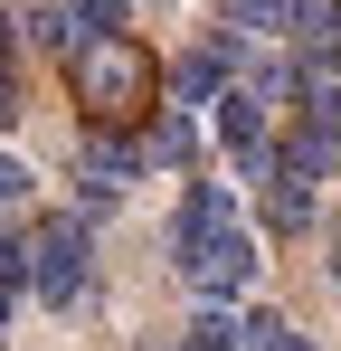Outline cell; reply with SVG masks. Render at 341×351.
Here are the masks:
<instances>
[{
	"instance_id": "6da1fadb",
	"label": "cell",
	"mask_w": 341,
	"mask_h": 351,
	"mask_svg": "<svg viewBox=\"0 0 341 351\" xmlns=\"http://www.w3.org/2000/svg\"><path fill=\"white\" fill-rule=\"evenodd\" d=\"M66 76H76V105H86V123L133 133V123H152V114H162V58H152L133 29L86 38V48L66 58Z\"/></svg>"
},
{
	"instance_id": "7a4b0ae2",
	"label": "cell",
	"mask_w": 341,
	"mask_h": 351,
	"mask_svg": "<svg viewBox=\"0 0 341 351\" xmlns=\"http://www.w3.org/2000/svg\"><path fill=\"white\" fill-rule=\"evenodd\" d=\"M180 276H190V294H199V304L247 294V276H256V237H247V219H227V228H209L199 247H180Z\"/></svg>"
},
{
	"instance_id": "3957f363",
	"label": "cell",
	"mask_w": 341,
	"mask_h": 351,
	"mask_svg": "<svg viewBox=\"0 0 341 351\" xmlns=\"http://www.w3.org/2000/svg\"><path fill=\"white\" fill-rule=\"evenodd\" d=\"M29 294L38 304H76L86 294V228L76 219H29Z\"/></svg>"
},
{
	"instance_id": "277c9868",
	"label": "cell",
	"mask_w": 341,
	"mask_h": 351,
	"mask_svg": "<svg viewBox=\"0 0 341 351\" xmlns=\"http://www.w3.org/2000/svg\"><path fill=\"white\" fill-rule=\"evenodd\" d=\"M133 171H142V143H123L114 123H86V152H76V199H86V209H114Z\"/></svg>"
},
{
	"instance_id": "5b68a950",
	"label": "cell",
	"mask_w": 341,
	"mask_h": 351,
	"mask_svg": "<svg viewBox=\"0 0 341 351\" xmlns=\"http://www.w3.org/2000/svg\"><path fill=\"white\" fill-rule=\"evenodd\" d=\"M256 219H266L275 237H303V228H313V171L266 162V171H256Z\"/></svg>"
},
{
	"instance_id": "8992f818",
	"label": "cell",
	"mask_w": 341,
	"mask_h": 351,
	"mask_svg": "<svg viewBox=\"0 0 341 351\" xmlns=\"http://www.w3.org/2000/svg\"><path fill=\"white\" fill-rule=\"evenodd\" d=\"M218 143L237 152V171H247V180L275 162V143H266V105H256L247 86H227V95H218Z\"/></svg>"
},
{
	"instance_id": "52a82bcc",
	"label": "cell",
	"mask_w": 341,
	"mask_h": 351,
	"mask_svg": "<svg viewBox=\"0 0 341 351\" xmlns=\"http://www.w3.org/2000/svg\"><path fill=\"white\" fill-rule=\"evenodd\" d=\"M247 58V48H237V38H218V48H190V58L170 66V105H218L227 95V66Z\"/></svg>"
},
{
	"instance_id": "ba28073f",
	"label": "cell",
	"mask_w": 341,
	"mask_h": 351,
	"mask_svg": "<svg viewBox=\"0 0 341 351\" xmlns=\"http://www.w3.org/2000/svg\"><path fill=\"white\" fill-rule=\"evenodd\" d=\"M227 219H237L227 180H190V190H180V209H170V256H180V247H199L209 228H227Z\"/></svg>"
},
{
	"instance_id": "9c48e42d",
	"label": "cell",
	"mask_w": 341,
	"mask_h": 351,
	"mask_svg": "<svg viewBox=\"0 0 341 351\" xmlns=\"http://www.w3.org/2000/svg\"><path fill=\"white\" fill-rule=\"evenodd\" d=\"M142 162H170V171H190V162H199V123L180 114V105H170V114H152V123H142Z\"/></svg>"
},
{
	"instance_id": "30bf717a",
	"label": "cell",
	"mask_w": 341,
	"mask_h": 351,
	"mask_svg": "<svg viewBox=\"0 0 341 351\" xmlns=\"http://www.w3.org/2000/svg\"><path fill=\"white\" fill-rule=\"evenodd\" d=\"M152 351H237V313H218V304H209V313L170 323V332H162Z\"/></svg>"
},
{
	"instance_id": "8fae6325",
	"label": "cell",
	"mask_w": 341,
	"mask_h": 351,
	"mask_svg": "<svg viewBox=\"0 0 341 351\" xmlns=\"http://www.w3.org/2000/svg\"><path fill=\"white\" fill-rule=\"evenodd\" d=\"M19 29H29V48H66V58H76V48H86V19H76V10H66V0H57V10H29V19H19Z\"/></svg>"
},
{
	"instance_id": "7c38bea8",
	"label": "cell",
	"mask_w": 341,
	"mask_h": 351,
	"mask_svg": "<svg viewBox=\"0 0 341 351\" xmlns=\"http://www.w3.org/2000/svg\"><path fill=\"white\" fill-rule=\"evenodd\" d=\"M284 332H294V323L266 313V304H247V313H237V351H284Z\"/></svg>"
},
{
	"instance_id": "4fadbf2b",
	"label": "cell",
	"mask_w": 341,
	"mask_h": 351,
	"mask_svg": "<svg viewBox=\"0 0 341 351\" xmlns=\"http://www.w3.org/2000/svg\"><path fill=\"white\" fill-rule=\"evenodd\" d=\"M247 38H284V0H227Z\"/></svg>"
},
{
	"instance_id": "5bb4252c",
	"label": "cell",
	"mask_w": 341,
	"mask_h": 351,
	"mask_svg": "<svg viewBox=\"0 0 341 351\" xmlns=\"http://www.w3.org/2000/svg\"><path fill=\"white\" fill-rule=\"evenodd\" d=\"M66 10L86 19V38H105V29H123V10H133V0H66Z\"/></svg>"
},
{
	"instance_id": "9a60e30c",
	"label": "cell",
	"mask_w": 341,
	"mask_h": 351,
	"mask_svg": "<svg viewBox=\"0 0 341 351\" xmlns=\"http://www.w3.org/2000/svg\"><path fill=\"white\" fill-rule=\"evenodd\" d=\"M29 190V171H19V152H0V199H19Z\"/></svg>"
},
{
	"instance_id": "2e32d148",
	"label": "cell",
	"mask_w": 341,
	"mask_h": 351,
	"mask_svg": "<svg viewBox=\"0 0 341 351\" xmlns=\"http://www.w3.org/2000/svg\"><path fill=\"white\" fill-rule=\"evenodd\" d=\"M284 351H313V342H303V332H284Z\"/></svg>"
}]
</instances>
